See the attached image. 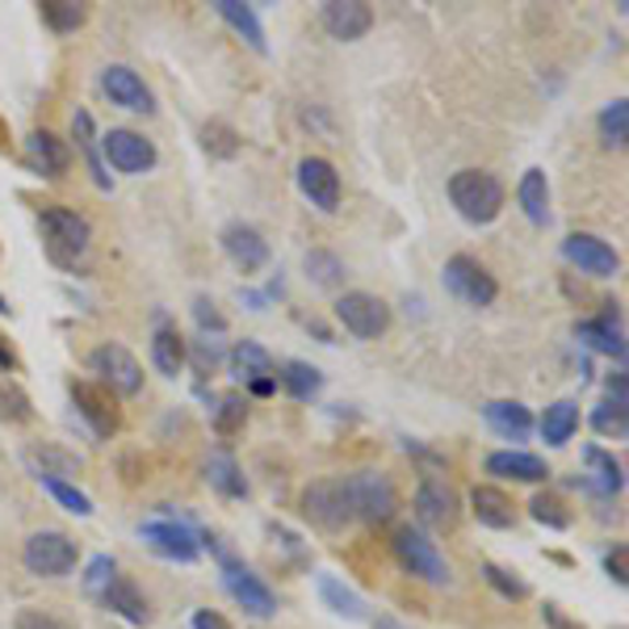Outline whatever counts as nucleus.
<instances>
[{
    "instance_id": "f257e3e1",
    "label": "nucleus",
    "mask_w": 629,
    "mask_h": 629,
    "mask_svg": "<svg viewBox=\"0 0 629 629\" xmlns=\"http://www.w3.org/2000/svg\"><path fill=\"white\" fill-rule=\"evenodd\" d=\"M449 202L458 206V214L467 223H495L499 210H504V186L499 177H491L483 168H462L449 177Z\"/></svg>"
},
{
    "instance_id": "f03ea898",
    "label": "nucleus",
    "mask_w": 629,
    "mask_h": 629,
    "mask_svg": "<svg viewBox=\"0 0 629 629\" xmlns=\"http://www.w3.org/2000/svg\"><path fill=\"white\" fill-rule=\"evenodd\" d=\"M43 239H47V252L55 265H76V260L89 252V239H93V227L85 214H76L68 206H47L43 210Z\"/></svg>"
},
{
    "instance_id": "7ed1b4c3",
    "label": "nucleus",
    "mask_w": 629,
    "mask_h": 629,
    "mask_svg": "<svg viewBox=\"0 0 629 629\" xmlns=\"http://www.w3.org/2000/svg\"><path fill=\"white\" fill-rule=\"evenodd\" d=\"M345 487H349V504H352V520H366V525H382L391 520L398 508V495L391 487L386 474L378 470H357L345 474Z\"/></svg>"
},
{
    "instance_id": "20e7f679",
    "label": "nucleus",
    "mask_w": 629,
    "mask_h": 629,
    "mask_svg": "<svg viewBox=\"0 0 629 629\" xmlns=\"http://www.w3.org/2000/svg\"><path fill=\"white\" fill-rule=\"evenodd\" d=\"M80 559V546L71 541L68 533H59V529H43V533L25 537L22 546V562L30 575H43V580H59V575H68L71 566Z\"/></svg>"
},
{
    "instance_id": "39448f33",
    "label": "nucleus",
    "mask_w": 629,
    "mask_h": 629,
    "mask_svg": "<svg viewBox=\"0 0 629 629\" xmlns=\"http://www.w3.org/2000/svg\"><path fill=\"white\" fill-rule=\"evenodd\" d=\"M391 546H395V559L407 575H416V580L424 583L453 580V575H449V562H445V554L437 550V541H428V537L419 533V529H412V525H398Z\"/></svg>"
},
{
    "instance_id": "423d86ee",
    "label": "nucleus",
    "mask_w": 629,
    "mask_h": 629,
    "mask_svg": "<svg viewBox=\"0 0 629 629\" xmlns=\"http://www.w3.org/2000/svg\"><path fill=\"white\" fill-rule=\"evenodd\" d=\"M303 513L311 525H319L327 533H340L352 520V504H349V487L345 479H315L303 491Z\"/></svg>"
},
{
    "instance_id": "0eeeda50",
    "label": "nucleus",
    "mask_w": 629,
    "mask_h": 629,
    "mask_svg": "<svg viewBox=\"0 0 629 629\" xmlns=\"http://www.w3.org/2000/svg\"><path fill=\"white\" fill-rule=\"evenodd\" d=\"M336 319H340L345 332L357 336V340H378V336L391 327V306L382 303L378 294L349 290V294H340V303H336Z\"/></svg>"
},
{
    "instance_id": "6e6552de",
    "label": "nucleus",
    "mask_w": 629,
    "mask_h": 629,
    "mask_svg": "<svg viewBox=\"0 0 629 629\" xmlns=\"http://www.w3.org/2000/svg\"><path fill=\"white\" fill-rule=\"evenodd\" d=\"M89 370L101 378L105 391H117L126 398L143 391V366L135 361V352H126L122 345H97L89 352Z\"/></svg>"
},
{
    "instance_id": "1a4fd4ad",
    "label": "nucleus",
    "mask_w": 629,
    "mask_h": 629,
    "mask_svg": "<svg viewBox=\"0 0 629 629\" xmlns=\"http://www.w3.org/2000/svg\"><path fill=\"white\" fill-rule=\"evenodd\" d=\"M445 285H449V294H458V299L470 306H491L495 294H499L495 278H491L474 257H467V252L445 260Z\"/></svg>"
},
{
    "instance_id": "9d476101",
    "label": "nucleus",
    "mask_w": 629,
    "mask_h": 629,
    "mask_svg": "<svg viewBox=\"0 0 629 629\" xmlns=\"http://www.w3.org/2000/svg\"><path fill=\"white\" fill-rule=\"evenodd\" d=\"M139 537L168 562H186L189 566V562H198V554H202V537L193 533L189 525H181V520H172V516L147 520L139 529Z\"/></svg>"
},
{
    "instance_id": "9b49d317",
    "label": "nucleus",
    "mask_w": 629,
    "mask_h": 629,
    "mask_svg": "<svg viewBox=\"0 0 629 629\" xmlns=\"http://www.w3.org/2000/svg\"><path fill=\"white\" fill-rule=\"evenodd\" d=\"M101 151H105L110 168L126 172V177H139V172H151V168H156V143L143 139L139 131H126V126L101 135Z\"/></svg>"
},
{
    "instance_id": "f8f14e48",
    "label": "nucleus",
    "mask_w": 629,
    "mask_h": 629,
    "mask_svg": "<svg viewBox=\"0 0 629 629\" xmlns=\"http://www.w3.org/2000/svg\"><path fill=\"white\" fill-rule=\"evenodd\" d=\"M223 583H227V592H232V600L244 613H252V617H273L278 613V596H273V587L252 575L248 566H239L232 562V554L223 559Z\"/></svg>"
},
{
    "instance_id": "ddd939ff",
    "label": "nucleus",
    "mask_w": 629,
    "mask_h": 629,
    "mask_svg": "<svg viewBox=\"0 0 629 629\" xmlns=\"http://www.w3.org/2000/svg\"><path fill=\"white\" fill-rule=\"evenodd\" d=\"M232 373L260 398L278 391V361L269 357V349H260L257 340H239V345H235L232 349Z\"/></svg>"
},
{
    "instance_id": "4468645a",
    "label": "nucleus",
    "mask_w": 629,
    "mask_h": 629,
    "mask_svg": "<svg viewBox=\"0 0 629 629\" xmlns=\"http://www.w3.org/2000/svg\"><path fill=\"white\" fill-rule=\"evenodd\" d=\"M562 257L571 260L580 273L587 278H613L621 269V257L613 252V244H605L600 235H587V232H575L562 239Z\"/></svg>"
},
{
    "instance_id": "2eb2a0df",
    "label": "nucleus",
    "mask_w": 629,
    "mask_h": 629,
    "mask_svg": "<svg viewBox=\"0 0 629 629\" xmlns=\"http://www.w3.org/2000/svg\"><path fill=\"white\" fill-rule=\"evenodd\" d=\"M458 491L449 487L445 479H424L416 491V516L419 525H428V529H437V533H449L453 525H458Z\"/></svg>"
},
{
    "instance_id": "dca6fc26",
    "label": "nucleus",
    "mask_w": 629,
    "mask_h": 629,
    "mask_svg": "<svg viewBox=\"0 0 629 629\" xmlns=\"http://www.w3.org/2000/svg\"><path fill=\"white\" fill-rule=\"evenodd\" d=\"M71 403H76L80 416L89 419V428H93L97 437H114L117 433L122 412H117L114 395L105 386H97V382H71Z\"/></svg>"
},
{
    "instance_id": "f3484780",
    "label": "nucleus",
    "mask_w": 629,
    "mask_h": 629,
    "mask_svg": "<svg viewBox=\"0 0 629 629\" xmlns=\"http://www.w3.org/2000/svg\"><path fill=\"white\" fill-rule=\"evenodd\" d=\"M101 89H105V97H110L114 105L131 110V114H151V110H156V97H151V89L143 85L139 71L126 68V64H110V68H105V76H101Z\"/></svg>"
},
{
    "instance_id": "a211bd4d",
    "label": "nucleus",
    "mask_w": 629,
    "mask_h": 629,
    "mask_svg": "<svg viewBox=\"0 0 629 629\" xmlns=\"http://www.w3.org/2000/svg\"><path fill=\"white\" fill-rule=\"evenodd\" d=\"M299 189L311 206L319 210H336L340 206V172L332 168V160L324 156H306L299 164Z\"/></svg>"
},
{
    "instance_id": "6ab92c4d",
    "label": "nucleus",
    "mask_w": 629,
    "mask_h": 629,
    "mask_svg": "<svg viewBox=\"0 0 629 629\" xmlns=\"http://www.w3.org/2000/svg\"><path fill=\"white\" fill-rule=\"evenodd\" d=\"M223 252L232 257L235 269L257 273V269L269 265V239L257 227H248V223H227L223 227Z\"/></svg>"
},
{
    "instance_id": "aec40b11",
    "label": "nucleus",
    "mask_w": 629,
    "mask_h": 629,
    "mask_svg": "<svg viewBox=\"0 0 629 629\" xmlns=\"http://www.w3.org/2000/svg\"><path fill=\"white\" fill-rule=\"evenodd\" d=\"M373 25V9L366 0H332L324 4V30L340 43H357L366 38Z\"/></svg>"
},
{
    "instance_id": "412c9836",
    "label": "nucleus",
    "mask_w": 629,
    "mask_h": 629,
    "mask_svg": "<svg viewBox=\"0 0 629 629\" xmlns=\"http://www.w3.org/2000/svg\"><path fill=\"white\" fill-rule=\"evenodd\" d=\"M25 156H30V168H34V172H43V177H50V181H59L71 164L68 143L55 139L50 131H34V135L25 139Z\"/></svg>"
},
{
    "instance_id": "4be33fe9",
    "label": "nucleus",
    "mask_w": 629,
    "mask_h": 629,
    "mask_svg": "<svg viewBox=\"0 0 629 629\" xmlns=\"http://www.w3.org/2000/svg\"><path fill=\"white\" fill-rule=\"evenodd\" d=\"M575 336H580L587 349L605 352L613 361H626V332L617 324V311H605L600 319H583V324H575Z\"/></svg>"
},
{
    "instance_id": "5701e85b",
    "label": "nucleus",
    "mask_w": 629,
    "mask_h": 629,
    "mask_svg": "<svg viewBox=\"0 0 629 629\" xmlns=\"http://www.w3.org/2000/svg\"><path fill=\"white\" fill-rule=\"evenodd\" d=\"M483 419H487L499 437H508V441H525V437L533 433L529 407L516 403V398H491V403H483Z\"/></svg>"
},
{
    "instance_id": "b1692460",
    "label": "nucleus",
    "mask_w": 629,
    "mask_h": 629,
    "mask_svg": "<svg viewBox=\"0 0 629 629\" xmlns=\"http://www.w3.org/2000/svg\"><path fill=\"white\" fill-rule=\"evenodd\" d=\"M487 474L499 479H516V483H546L550 467L537 458V453H520V449H499L487 458Z\"/></svg>"
},
{
    "instance_id": "393cba45",
    "label": "nucleus",
    "mask_w": 629,
    "mask_h": 629,
    "mask_svg": "<svg viewBox=\"0 0 629 629\" xmlns=\"http://www.w3.org/2000/svg\"><path fill=\"white\" fill-rule=\"evenodd\" d=\"M101 600H105L110 613H117V617L131 621V626H147V621H151V608L143 600V592L135 587V580H126V575H114L110 587L101 592Z\"/></svg>"
},
{
    "instance_id": "a878e982",
    "label": "nucleus",
    "mask_w": 629,
    "mask_h": 629,
    "mask_svg": "<svg viewBox=\"0 0 629 629\" xmlns=\"http://www.w3.org/2000/svg\"><path fill=\"white\" fill-rule=\"evenodd\" d=\"M470 508L479 516V525H487V529H513L516 525L513 495L499 487H474L470 491Z\"/></svg>"
},
{
    "instance_id": "bb28decb",
    "label": "nucleus",
    "mask_w": 629,
    "mask_h": 629,
    "mask_svg": "<svg viewBox=\"0 0 629 629\" xmlns=\"http://www.w3.org/2000/svg\"><path fill=\"white\" fill-rule=\"evenodd\" d=\"M214 13L223 18V22L232 25L235 34L248 43V47L257 50V55H265V25H260V18L252 13V4H244V0H214Z\"/></svg>"
},
{
    "instance_id": "cd10ccee",
    "label": "nucleus",
    "mask_w": 629,
    "mask_h": 629,
    "mask_svg": "<svg viewBox=\"0 0 629 629\" xmlns=\"http://www.w3.org/2000/svg\"><path fill=\"white\" fill-rule=\"evenodd\" d=\"M516 202L525 210V218L537 223V227H546L550 223V181H546V172L541 168H529L525 177H520V186H516Z\"/></svg>"
},
{
    "instance_id": "c85d7f7f",
    "label": "nucleus",
    "mask_w": 629,
    "mask_h": 629,
    "mask_svg": "<svg viewBox=\"0 0 629 629\" xmlns=\"http://www.w3.org/2000/svg\"><path fill=\"white\" fill-rule=\"evenodd\" d=\"M151 361H156V370H160L164 378H177L181 366L189 361L186 336H181L177 327H156V336H151Z\"/></svg>"
},
{
    "instance_id": "c756f323",
    "label": "nucleus",
    "mask_w": 629,
    "mask_h": 629,
    "mask_svg": "<svg viewBox=\"0 0 629 629\" xmlns=\"http://www.w3.org/2000/svg\"><path fill=\"white\" fill-rule=\"evenodd\" d=\"M583 462H587V470H592V474H587V487L596 491L600 499H613V495L621 491L626 479H621V462H617L613 453H605V449H587V453H583Z\"/></svg>"
},
{
    "instance_id": "7c9ffc66",
    "label": "nucleus",
    "mask_w": 629,
    "mask_h": 629,
    "mask_svg": "<svg viewBox=\"0 0 629 629\" xmlns=\"http://www.w3.org/2000/svg\"><path fill=\"white\" fill-rule=\"evenodd\" d=\"M25 462L34 470V479H64V474H80V458L76 453H64L55 445H34L25 449Z\"/></svg>"
},
{
    "instance_id": "2f4dec72",
    "label": "nucleus",
    "mask_w": 629,
    "mask_h": 629,
    "mask_svg": "<svg viewBox=\"0 0 629 629\" xmlns=\"http://www.w3.org/2000/svg\"><path fill=\"white\" fill-rule=\"evenodd\" d=\"M71 131H76V143H80V151L89 156V172H93L97 189H114V181H110V172H105V160H101V147H97V131H93V114L89 110H76V117H71Z\"/></svg>"
},
{
    "instance_id": "473e14b6",
    "label": "nucleus",
    "mask_w": 629,
    "mask_h": 629,
    "mask_svg": "<svg viewBox=\"0 0 629 629\" xmlns=\"http://www.w3.org/2000/svg\"><path fill=\"white\" fill-rule=\"evenodd\" d=\"M206 483L227 499H244L248 495V479L239 474L232 453H210L206 458Z\"/></svg>"
},
{
    "instance_id": "72a5a7b5",
    "label": "nucleus",
    "mask_w": 629,
    "mask_h": 629,
    "mask_svg": "<svg viewBox=\"0 0 629 629\" xmlns=\"http://www.w3.org/2000/svg\"><path fill=\"white\" fill-rule=\"evenodd\" d=\"M575 428H580V403L559 398V403L546 407V416H541V437H546V445H566L575 437Z\"/></svg>"
},
{
    "instance_id": "f704fd0d",
    "label": "nucleus",
    "mask_w": 629,
    "mask_h": 629,
    "mask_svg": "<svg viewBox=\"0 0 629 629\" xmlns=\"http://www.w3.org/2000/svg\"><path fill=\"white\" fill-rule=\"evenodd\" d=\"M319 596H324V605L336 613V617H349V621H366V600L345 587V583L336 580V575H319Z\"/></svg>"
},
{
    "instance_id": "c9c22d12",
    "label": "nucleus",
    "mask_w": 629,
    "mask_h": 629,
    "mask_svg": "<svg viewBox=\"0 0 629 629\" xmlns=\"http://www.w3.org/2000/svg\"><path fill=\"white\" fill-rule=\"evenodd\" d=\"M278 382L281 391L294 398H315L324 391V373L315 370V366H306V361H285L278 370Z\"/></svg>"
},
{
    "instance_id": "e433bc0d",
    "label": "nucleus",
    "mask_w": 629,
    "mask_h": 629,
    "mask_svg": "<svg viewBox=\"0 0 629 629\" xmlns=\"http://www.w3.org/2000/svg\"><path fill=\"white\" fill-rule=\"evenodd\" d=\"M43 22L55 34H71L89 22V4H76V0H43Z\"/></svg>"
},
{
    "instance_id": "4c0bfd02",
    "label": "nucleus",
    "mask_w": 629,
    "mask_h": 629,
    "mask_svg": "<svg viewBox=\"0 0 629 629\" xmlns=\"http://www.w3.org/2000/svg\"><path fill=\"white\" fill-rule=\"evenodd\" d=\"M202 147H206L210 156H218V160H235V156L244 151V139H239V131L227 126V122H206V126H202Z\"/></svg>"
},
{
    "instance_id": "58836bf2",
    "label": "nucleus",
    "mask_w": 629,
    "mask_h": 629,
    "mask_svg": "<svg viewBox=\"0 0 629 629\" xmlns=\"http://www.w3.org/2000/svg\"><path fill=\"white\" fill-rule=\"evenodd\" d=\"M529 516H533L537 525H546V529H566L571 525V508L554 491H537L533 504H529Z\"/></svg>"
},
{
    "instance_id": "ea45409f",
    "label": "nucleus",
    "mask_w": 629,
    "mask_h": 629,
    "mask_svg": "<svg viewBox=\"0 0 629 629\" xmlns=\"http://www.w3.org/2000/svg\"><path fill=\"white\" fill-rule=\"evenodd\" d=\"M600 135H605L608 147H626V139H629V101L626 97L608 101L605 110H600Z\"/></svg>"
},
{
    "instance_id": "a19ab883",
    "label": "nucleus",
    "mask_w": 629,
    "mask_h": 629,
    "mask_svg": "<svg viewBox=\"0 0 629 629\" xmlns=\"http://www.w3.org/2000/svg\"><path fill=\"white\" fill-rule=\"evenodd\" d=\"M38 483H43V491H47L55 504H64L68 513L93 516V499H89V495H85L80 487H71L68 479H38Z\"/></svg>"
},
{
    "instance_id": "79ce46f5",
    "label": "nucleus",
    "mask_w": 629,
    "mask_h": 629,
    "mask_svg": "<svg viewBox=\"0 0 629 629\" xmlns=\"http://www.w3.org/2000/svg\"><path fill=\"white\" fill-rule=\"evenodd\" d=\"M592 428L600 433V437H613V441H626V433H629V412L621 407V403H600L596 412H592Z\"/></svg>"
},
{
    "instance_id": "37998d69",
    "label": "nucleus",
    "mask_w": 629,
    "mask_h": 629,
    "mask_svg": "<svg viewBox=\"0 0 629 629\" xmlns=\"http://www.w3.org/2000/svg\"><path fill=\"white\" fill-rule=\"evenodd\" d=\"M244 419H248V403H244V395L218 398V407H214V428H218V437H235V433L244 428Z\"/></svg>"
},
{
    "instance_id": "c03bdc74",
    "label": "nucleus",
    "mask_w": 629,
    "mask_h": 629,
    "mask_svg": "<svg viewBox=\"0 0 629 629\" xmlns=\"http://www.w3.org/2000/svg\"><path fill=\"white\" fill-rule=\"evenodd\" d=\"M306 278H315L319 285H340V278H345V260L324 252V248H315V252H306Z\"/></svg>"
},
{
    "instance_id": "a18cd8bd",
    "label": "nucleus",
    "mask_w": 629,
    "mask_h": 629,
    "mask_svg": "<svg viewBox=\"0 0 629 629\" xmlns=\"http://www.w3.org/2000/svg\"><path fill=\"white\" fill-rule=\"evenodd\" d=\"M34 416V403H30V395H25L22 386H4L0 382V419H9V424H25V419Z\"/></svg>"
},
{
    "instance_id": "49530a36",
    "label": "nucleus",
    "mask_w": 629,
    "mask_h": 629,
    "mask_svg": "<svg viewBox=\"0 0 629 629\" xmlns=\"http://www.w3.org/2000/svg\"><path fill=\"white\" fill-rule=\"evenodd\" d=\"M483 580H487L491 587L504 596V600H525V596H529V583L516 580L508 566H495V562H487V566H483Z\"/></svg>"
},
{
    "instance_id": "de8ad7c7",
    "label": "nucleus",
    "mask_w": 629,
    "mask_h": 629,
    "mask_svg": "<svg viewBox=\"0 0 629 629\" xmlns=\"http://www.w3.org/2000/svg\"><path fill=\"white\" fill-rule=\"evenodd\" d=\"M110 580H114V559H105V554H101V559L89 562V575H85V587H89L93 596H101V592L110 587Z\"/></svg>"
},
{
    "instance_id": "09e8293b",
    "label": "nucleus",
    "mask_w": 629,
    "mask_h": 629,
    "mask_svg": "<svg viewBox=\"0 0 629 629\" xmlns=\"http://www.w3.org/2000/svg\"><path fill=\"white\" fill-rule=\"evenodd\" d=\"M13 629H68V626H64L59 617L43 613V608H22L18 621H13Z\"/></svg>"
},
{
    "instance_id": "8fccbe9b",
    "label": "nucleus",
    "mask_w": 629,
    "mask_h": 629,
    "mask_svg": "<svg viewBox=\"0 0 629 629\" xmlns=\"http://www.w3.org/2000/svg\"><path fill=\"white\" fill-rule=\"evenodd\" d=\"M193 319H198V327H202V332H214V336H218V332H227V319L214 311V303H210V299H198V303H193Z\"/></svg>"
},
{
    "instance_id": "3c124183",
    "label": "nucleus",
    "mask_w": 629,
    "mask_h": 629,
    "mask_svg": "<svg viewBox=\"0 0 629 629\" xmlns=\"http://www.w3.org/2000/svg\"><path fill=\"white\" fill-rule=\"evenodd\" d=\"M214 366H218V349H214L210 340H198V349H193V370L210 373Z\"/></svg>"
},
{
    "instance_id": "603ef678",
    "label": "nucleus",
    "mask_w": 629,
    "mask_h": 629,
    "mask_svg": "<svg viewBox=\"0 0 629 629\" xmlns=\"http://www.w3.org/2000/svg\"><path fill=\"white\" fill-rule=\"evenodd\" d=\"M605 571H608V575H613V580H617V583H621V587H626V583H629L626 546H617V550H613V554H608V559H605Z\"/></svg>"
},
{
    "instance_id": "864d4df0",
    "label": "nucleus",
    "mask_w": 629,
    "mask_h": 629,
    "mask_svg": "<svg viewBox=\"0 0 629 629\" xmlns=\"http://www.w3.org/2000/svg\"><path fill=\"white\" fill-rule=\"evenodd\" d=\"M193 629H232V621H227L223 613H210V608H202V613H193Z\"/></svg>"
},
{
    "instance_id": "5fc2aeb1",
    "label": "nucleus",
    "mask_w": 629,
    "mask_h": 629,
    "mask_svg": "<svg viewBox=\"0 0 629 629\" xmlns=\"http://www.w3.org/2000/svg\"><path fill=\"white\" fill-rule=\"evenodd\" d=\"M18 370V352L9 345V336H0V373H13Z\"/></svg>"
},
{
    "instance_id": "6e6d98bb",
    "label": "nucleus",
    "mask_w": 629,
    "mask_h": 629,
    "mask_svg": "<svg viewBox=\"0 0 629 629\" xmlns=\"http://www.w3.org/2000/svg\"><path fill=\"white\" fill-rule=\"evenodd\" d=\"M546 626L550 629H583V626H575V621H566L559 605H546Z\"/></svg>"
},
{
    "instance_id": "4d7b16f0",
    "label": "nucleus",
    "mask_w": 629,
    "mask_h": 629,
    "mask_svg": "<svg viewBox=\"0 0 629 629\" xmlns=\"http://www.w3.org/2000/svg\"><path fill=\"white\" fill-rule=\"evenodd\" d=\"M608 391H613V403H621L626 407V373H617V378H608Z\"/></svg>"
},
{
    "instance_id": "13d9d810",
    "label": "nucleus",
    "mask_w": 629,
    "mask_h": 629,
    "mask_svg": "<svg viewBox=\"0 0 629 629\" xmlns=\"http://www.w3.org/2000/svg\"><path fill=\"white\" fill-rule=\"evenodd\" d=\"M0 151H9V131H4V122H0Z\"/></svg>"
},
{
    "instance_id": "bf43d9fd",
    "label": "nucleus",
    "mask_w": 629,
    "mask_h": 629,
    "mask_svg": "<svg viewBox=\"0 0 629 629\" xmlns=\"http://www.w3.org/2000/svg\"><path fill=\"white\" fill-rule=\"evenodd\" d=\"M0 315H9V303H4V294H0Z\"/></svg>"
}]
</instances>
